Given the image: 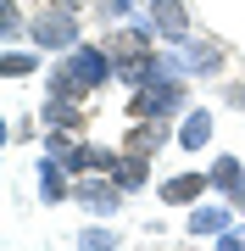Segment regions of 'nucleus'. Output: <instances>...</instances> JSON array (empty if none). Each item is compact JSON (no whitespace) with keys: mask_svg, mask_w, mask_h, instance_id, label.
Returning <instances> with one entry per match:
<instances>
[{"mask_svg":"<svg viewBox=\"0 0 245 251\" xmlns=\"http://www.w3.org/2000/svg\"><path fill=\"white\" fill-rule=\"evenodd\" d=\"M111 78H117V62H111L106 39H78L73 50L56 56V67H45V95H78V100H89L95 90H106Z\"/></svg>","mask_w":245,"mask_h":251,"instance_id":"f257e3e1","label":"nucleus"},{"mask_svg":"<svg viewBox=\"0 0 245 251\" xmlns=\"http://www.w3.org/2000/svg\"><path fill=\"white\" fill-rule=\"evenodd\" d=\"M111 179H117L128 196H134V190H145V179H151V156H145V151H128V145H123V156H117V168H111Z\"/></svg>","mask_w":245,"mask_h":251,"instance_id":"ddd939ff","label":"nucleus"},{"mask_svg":"<svg viewBox=\"0 0 245 251\" xmlns=\"http://www.w3.org/2000/svg\"><path fill=\"white\" fill-rule=\"evenodd\" d=\"M84 39V11H67V6H39L34 11V23H28V45H39V50H50V56H62V50H73Z\"/></svg>","mask_w":245,"mask_h":251,"instance_id":"7ed1b4c3","label":"nucleus"},{"mask_svg":"<svg viewBox=\"0 0 245 251\" xmlns=\"http://www.w3.org/2000/svg\"><path fill=\"white\" fill-rule=\"evenodd\" d=\"M84 246H95V251H106V246H123L111 229H84Z\"/></svg>","mask_w":245,"mask_h":251,"instance_id":"a211bd4d","label":"nucleus"},{"mask_svg":"<svg viewBox=\"0 0 245 251\" xmlns=\"http://www.w3.org/2000/svg\"><path fill=\"white\" fill-rule=\"evenodd\" d=\"M95 17L100 23H128L134 17V0H95Z\"/></svg>","mask_w":245,"mask_h":251,"instance_id":"f3484780","label":"nucleus"},{"mask_svg":"<svg viewBox=\"0 0 245 251\" xmlns=\"http://www.w3.org/2000/svg\"><path fill=\"white\" fill-rule=\"evenodd\" d=\"M123 145H128V151H145V156L167 151V145H173V117H128Z\"/></svg>","mask_w":245,"mask_h":251,"instance_id":"39448f33","label":"nucleus"},{"mask_svg":"<svg viewBox=\"0 0 245 251\" xmlns=\"http://www.w3.org/2000/svg\"><path fill=\"white\" fill-rule=\"evenodd\" d=\"M212 117L206 106H184V123H178V151H206L212 145Z\"/></svg>","mask_w":245,"mask_h":251,"instance_id":"9b49d317","label":"nucleus"},{"mask_svg":"<svg viewBox=\"0 0 245 251\" xmlns=\"http://www.w3.org/2000/svg\"><path fill=\"white\" fill-rule=\"evenodd\" d=\"M50 6H67V11H95V0H50Z\"/></svg>","mask_w":245,"mask_h":251,"instance_id":"aec40b11","label":"nucleus"},{"mask_svg":"<svg viewBox=\"0 0 245 251\" xmlns=\"http://www.w3.org/2000/svg\"><path fill=\"white\" fill-rule=\"evenodd\" d=\"M184 106H190V78L178 73H162L128 90V117H184Z\"/></svg>","mask_w":245,"mask_h":251,"instance_id":"f03ea898","label":"nucleus"},{"mask_svg":"<svg viewBox=\"0 0 245 251\" xmlns=\"http://www.w3.org/2000/svg\"><path fill=\"white\" fill-rule=\"evenodd\" d=\"M218 246H223V251H245V229H223Z\"/></svg>","mask_w":245,"mask_h":251,"instance_id":"6ab92c4d","label":"nucleus"},{"mask_svg":"<svg viewBox=\"0 0 245 251\" xmlns=\"http://www.w3.org/2000/svg\"><path fill=\"white\" fill-rule=\"evenodd\" d=\"M223 229H228V206H190V234L195 240H206V234L218 240Z\"/></svg>","mask_w":245,"mask_h":251,"instance_id":"4468645a","label":"nucleus"},{"mask_svg":"<svg viewBox=\"0 0 245 251\" xmlns=\"http://www.w3.org/2000/svg\"><path fill=\"white\" fill-rule=\"evenodd\" d=\"M28 23H34V17H22L17 0H0V34H6V45H22V39H28Z\"/></svg>","mask_w":245,"mask_h":251,"instance_id":"dca6fc26","label":"nucleus"},{"mask_svg":"<svg viewBox=\"0 0 245 251\" xmlns=\"http://www.w3.org/2000/svg\"><path fill=\"white\" fill-rule=\"evenodd\" d=\"M206 173H212V190H218L228 206H245V162L240 156H218Z\"/></svg>","mask_w":245,"mask_h":251,"instance_id":"9d476101","label":"nucleus"},{"mask_svg":"<svg viewBox=\"0 0 245 251\" xmlns=\"http://www.w3.org/2000/svg\"><path fill=\"white\" fill-rule=\"evenodd\" d=\"M151 23H156V34H162V45H184V39L195 34L184 0H151Z\"/></svg>","mask_w":245,"mask_h":251,"instance_id":"6e6552de","label":"nucleus"},{"mask_svg":"<svg viewBox=\"0 0 245 251\" xmlns=\"http://www.w3.org/2000/svg\"><path fill=\"white\" fill-rule=\"evenodd\" d=\"M39 123H45V128H73V134H84V123H89V100H78V95H45Z\"/></svg>","mask_w":245,"mask_h":251,"instance_id":"423d86ee","label":"nucleus"},{"mask_svg":"<svg viewBox=\"0 0 245 251\" xmlns=\"http://www.w3.org/2000/svg\"><path fill=\"white\" fill-rule=\"evenodd\" d=\"M73 201L89 218H117L123 201H128V190L111 179V173H78V179H73Z\"/></svg>","mask_w":245,"mask_h":251,"instance_id":"20e7f679","label":"nucleus"},{"mask_svg":"<svg viewBox=\"0 0 245 251\" xmlns=\"http://www.w3.org/2000/svg\"><path fill=\"white\" fill-rule=\"evenodd\" d=\"M39 56H45V50H17V45H11L6 56H0V73H6V78H34V73H39Z\"/></svg>","mask_w":245,"mask_h":251,"instance_id":"2eb2a0df","label":"nucleus"},{"mask_svg":"<svg viewBox=\"0 0 245 251\" xmlns=\"http://www.w3.org/2000/svg\"><path fill=\"white\" fill-rule=\"evenodd\" d=\"M184 56H190V78H218L223 62H228V45L223 39H206V34H190L184 39Z\"/></svg>","mask_w":245,"mask_h":251,"instance_id":"0eeeda50","label":"nucleus"},{"mask_svg":"<svg viewBox=\"0 0 245 251\" xmlns=\"http://www.w3.org/2000/svg\"><path fill=\"white\" fill-rule=\"evenodd\" d=\"M39 190L45 201H73V173L62 168V156H39Z\"/></svg>","mask_w":245,"mask_h":251,"instance_id":"f8f14e48","label":"nucleus"},{"mask_svg":"<svg viewBox=\"0 0 245 251\" xmlns=\"http://www.w3.org/2000/svg\"><path fill=\"white\" fill-rule=\"evenodd\" d=\"M228 100H234V106H240V112H245V78H240V84H234V90H228Z\"/></svg>","mask_w":245,"mask_h":251,"instance_id":"412c9836","label":"nucleus"},{"mask_svg":"<svg viewBox=\"0 0 245 251\" xmlns=\"http://www.w3.org/2000/svg\"><path fill=\"white\" fill-rule=\"evenodd\" d=\"M206 190H212V173H173V179L156 184V196H162L167 206H195Z\"/></svg>","mask_w":245,"mask_h":251,"instance_id":"1a4fd4ad","label":"nucleus"}]
</instances>
